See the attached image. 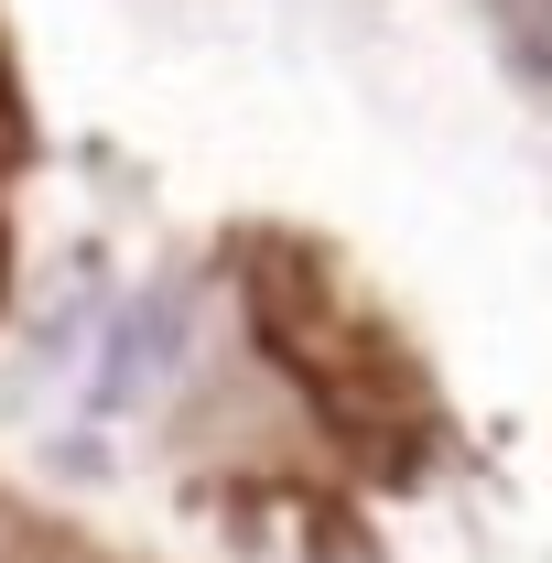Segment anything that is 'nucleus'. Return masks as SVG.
Wrapping results in <instances>:
<instances>
[{"label": "nucleus", "mask_w": 552, "mask_h": 563, "mask_svg": "<svg viewBox=\"0 0 552 563\" xmlns=\"http://www.w3.org/2000/svg\"><path fill=\"white\" fill-rule=\"evenodd\" d=\"M174 336H185V303H174V292L131 303V325H120L109 357H98V401H141V390H152V368L174 357Z\"/></svg>", "instance_id": "obj_1"}]
</instances>
